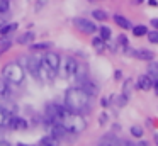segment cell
I'll return each mask as SVG.
<instances>
[{
  "label": "cell",
  "instance_id": "1",
  "mask_svg": "<svg viewBox=\"0 0 158 146\" xmlns=\"http://www.w3.org/2000/svg\"><path fill=\"white\" fill-rule=\"evenodd\" d=\"M65 107L72 112H87L90 109V95L80 87H72L65 92Z\"/></svg>",
  "mask_w": 158,
  "mask_h": 146
},
{
  "label": "cell",
  "instance_id": "2",
  "mask_svg": "<svg viewBox=\"0 0 158 146\" xmlns=\"http://www.w3.org/2000/svg\"><path fill=\"white\" fill-rule=\"evenodd\" d=\"M60 124H63L66 127L68 132H73V134H78V132L85 131L87 127V122L78 112H72V111H66L65 115L60 119Z\"/></svg>",
  "mask_w": 158,
  "mask_h": 146
},
{
  "label": "cell",
  "instance_id": "3",
  "mask_svg": "<svg viewBox=\"0 0 158 146\" xmlns=\"http://www.w3.org/2000/svg\"><path fill=\"white\" fill-rule=\"evenodd\" d=\"M2 77H4L9 83L19 85L24 80V68L19 63H15V61H10V63H7L2 68Z\"/></svg>",
  "mask_w": 158,
  "mask_h": 146
},
{
  "label": "cell",
  "instance_id": "4",
  "mask_svg": "<svg viewBox=\"0 0 158 146\" xmlns=\"http://www.w3.org/2000/svg\"><path fill=\"white\" fill-rule=\"evenodd\" d=\"M56 73L58 71H55L53 68L48 66V63H46L44 60L39 61V70H38V80H44V81H53L56 77Z\"/></svg>",
  "mask_w": 158,
  "mask_h": 146
},
{
  "label": "cell",
  "instance_id": "5",
  "mask_svg": "<svg viewBox=\"0 0 158 146\" xmlns=\"http://www.w3.org/2000/svg\"><path fill=\"white\" fill-rule=\"evenodd\" d=\"M73 26H75L80 32H83V34H94L97 31L95 24L90 22L89 19H83V17H77V19L73 20Z\"/></svg>",
  "mask_w": 158,
  "mask_h": 146
},
{
  "label": "cell",
  "instance_id": "6",
  "mask_svg": "<svg viewBox=\"0 0 158 146\" xmlns=\"http://www.w3.org/2000/svg\"><path fill=\"white\" fill-rule=\"evenodd\" d=\"M61 73H63V78L75 77V75L78 73V63H77V60H73V58H65Z\"/></svg>",
  "mask_w": 158,
  "mask_h": 146
},
{
  "label": "cell",
  "instance_id": "7",
  "mask_svg": "<svg viewBox=\"0 0 158 146\" xmlns=\"http://www.w3.org/2000/svg\"><path fill=\"white\" fill-rule=\"evenodd\" d=\"M78 81H80V85L78 87L82 88V90H85L87 94L90 95V97H94V95H97V92H99V88H97V85L95 83H92V81L89 80V78H78Z\"/></svg>",
  "mask_w": 158,
  "mask_h": 146
},
{
  "label": "cell",
  "instance_id": "8",
  "mask_svg": "<svg viewBox=\"0 0 158 146\" xmlns=\"http://www.w3.org/2000/svg\"><path fill=\"white\" fill-rule=\"evenodd\" d=\"M44 61L48 63V66L49 68H53L55 71H58L60 70V61H61V58H60V54H56V53H53V51H48V53L44 54Z\"/></svg>",
  "mask_w": 158,
  "mask_h": 146
},
{
  "label": "cell",
  "instance_id": "9",
  "mask_svg": "<svg viewBox=\"0 0 158 146\" xmlns=\"http://www.w3.org/2000/svg\"><path fill=\"white\" fill-rule=\"evenodd\" d=\"M12 112L5 107V104H0V127H7L10 124V119H12Z\"/></svg>",
  "mask_w": 158,
  "mask_h": 146
},
{
  "label": "cell",
  "instance_id": "10",
  "mask_svg": "<svg viewBox=\"0 0 158 146\" xmlns=\"http://www.w3.org/2000/svg\"><path fill=\"white\" fill-rule=\"evenodd\" d=\"M138 88L143 92L151 90L153 88V78L150 75H141V77H138Z\"/></svg>",
  "mask_w": 158,
  "mask_h": 146
},
{
  "label": "cell",
  "instance_id": "11",
  "mask_svg": "<svg viewBox=\"0 0 158 146\" xmlns=\"http://www.w3.org/2000/svg\"><path fill=\"white\" fill-rule=\"evenodd\" d=\"M133 56L139 58V60H144V61H151L155 60V53L150 49H146V48H138V49L133 51Z\"/></svg>",
  "mask_w": 158,
  "mask_h": 146
},
{
  "label": "cell",
  "instance_id": "12",
  "mask_svg": "<svg viewBox=\"0 0 158 146\" xmlns=\"http://www.w3.org/2000/svg\"><path fill=\"white\" fill-rule=\"evenodd\" d=\"M9 126H10V127H14V129H26V127H27V122H26L22 117H17V115L14 114Z\"/></svg>",
  "mask_w": 158,
  "mask_h": 146
},
{
  "label": "cell",
  "instance_id": "13",
  "mask_svg": "<svg viewBox=\"0 0 158 146\" xmlns=\"http://www.w3.org/2000/svg\"><path fill=\"white\" fill-rule=\"evenodd\" d=\"M10 95V87H9V81L4 77L0 78V98H7Z\"/></svg>",
  "mask_w": 158,
  "mask_h": 146
},
{
  "label": "cell",
  "instance_id": "14",
  "mask_svg": "<svg viewBox=\"0 0 158 146\" xmlns=\"http://www.w3.org/2000/svg\"><path fill=\"white\" fill-rule=\"evenodd\" d=\"M27 70L31 71V75L34 78H38V70H39V61L36 58H29L27 60Z\"/></svg>",
  "mask_w": 158,
  "mask_h": 146
},
{
  "label": "cell",
  "instance_id": "15",
  "mask_svg": "<svg viewBox=\"0 0 158 146\" xmlns=\"http://www.w3.org/2000/svg\"><path fill=\"white\" fill-rule=\"evenodd\" d=\"M114 22H116L119 27H123V29H126V31H127V29H133V26H131V22L126 19V17H123V15H117V14H116V15H114Z\"/></svg>",
  "mask_w": 158,
  "mask_h": 146
},
{
  "label": "cell",
  "instance_id": "16",
  "mask_svg": "<svg viewBox=\"0 0 158 146\" xmlns=\"http://www.w3.org/2000/svg\"><path fill=\"white\" fill-rule=\"evenodd\" d=\"M12 41L9 39V36H0V53H5L7 49H10Z\"/></svg>",
  "mask_w": 158,
  "mask_h": 146
},
{
  "label": "cell",
  "instance_id": "17",
  "mask_svg": "<svg viewBox=\"0 0 158 146\" xmlns=\"http://www.w3.org/2000/svg\"><path fill=\"white\" fill-rule=\"evenodd\" d=\"M15 29H17V24H4V26L0 27V36H9Z\"/></svg>",
  "mask_w": 158,
  "mask_h": 146
},
{
  "label": "cell",
  "instance_id": "18",
  "mask_svg": "<svg viewBox=\"0 0 158 146\" xmlns=\"http://www.w3.org/2000/svg\"><path fill=\"white\" fill-rule=\"evenodd\" d=\"M148 34V27L146 26H133V36L134 37H143Z\"/></svg>",
  "mask_w": 158,
  "mask_h": 146
},
{
  "label": "cell",
  "instance_id": "19",
  "mask_svg": "<svg viewBox=\"0 0 158 146\" xmlns=\"http://www.w3.org/2000/svg\"><path fill=\"white\" fill-rule=\"evenodd\" d=\"M148 75L151 78H158V61L151 60V63H148Z\"/></svg>",
  "mask_w": 158,
  "mask_h": 146
},
{
  "label": "cell",
  "instance_id": "20",
  "mask_svg": "<svg viewBox=\"0 0 158 146\" xmlns=\"http://www.w3.org/2000/svg\"><path fill=\"white\" fill-rule=\"evenodd\" d=\"M34 34L32 32H24L22 36H19L17 37V43L19 44H29V43H32V39H34Z\"/></svg>",
  "mask_w": 158,
  "mask_h": 146
},
{
  "label": "cell",
  "instance_id": "21",
  "mask_svg": "<svg viewBox=\"0 0 158 146\" xmlns=\"http://www.w3.org/2000/svg\"><path fill=\"white\" fill-rule=\"evenodd\" d=\"M112 102L117 105V107H124V105L127 104V97L124 94H121V95H114L112 97Z\"/></svg>",
  "mask_w": 158,
  "mask_h": 146
},
{
  "label": "cell",
  "instance_id": "22",
  "mask_svg": "<svg viewBox=\"0 0 158 146\" xmlns=\"http://www.w3.org/2000/svg\"><path fill=\"white\" fill-rule=\"evenodd\" d=\"M39 143H41V144H46V146H53V144H58V139H56L53 134H49V136L41 138V139H39Z\"/></svg>",
  "mask_w": 158,
  "mask_h": 146
},
{
  "label": "cell",
  "instance_id": "23",
  "mask_svg": "<svg viewBox=\"0 0 158 146\" xmlns=\"http://www.w3.org/2000/svg\"><path fill=\"white\" fill-rule=\"evenodd\" d=\"M92 17H94L95 20H102V22H104V20H107V17H109V15H107V12H104V10L95 9V10L92 12Z\"/></svg>",
  "mask_w": 158,
  "mask_h": 146
},
{
  "label": "cell",
  "instance_id": "24",
  "mask_svg": "<svg viewBox=\"0 0 158 146\" xmlns=\"http://www.w3.org/2000/svg\"><path fill=\"white\" fill-rule=\"evenodd\" d=\"M131 92H133V80L129 78V80H126V81H124V85H123V94L129 98L131 97Z\"/></svg>",
  "mask_w": 158,
  "mask_h": 146
},
{
  "label": "cell",
  "instance_id": "25",
  "mask_svg": "<svg viewBox=\"0 0 158 146\" xmlns=\"http://www.w3.org/2000/svg\"><path fill=\"white\" fill-rule=\"evenodd\" d=\"M100 143H102V144H117L119 139H117L114 134H107V136H104V138L100 139Z\"/></svg>",
  "mask_w": 158,
  "mask_h": 146
},
{
  "label": "cell",
  "instance_id": "26",
  "mask_svg": "<svg viewBox=\"0 0 158 146\" xmlns=\"http://www.w3.org/2000/svg\"><path fill=\"white\" fill-rule=\"evenodd\" d=\"M99 31H100V37H102L104 41H109V39H110V36H112V31H110V27L102 26Z\"/></svg>",
  "mask_w": 158,
  "mask_h": 146
},
{
  "label": "cell",
  "instance_id": "27",
  "mask_svg": "<svg viewBox=\"0 0 158 146\" xmlns=\"http://www.w3.org/2000/svg\"><path fill=\"white\" fill-rule=\"evenodd\" d=\"M92 44H94V48H95L97 51H102L104 48H106V41H104L100 36H99V37H94V39H92Z\"/></svg>",
  "mask_w": 158,
  "mask_h": 146
},
{
  "label": "cell",
  "instance_id": "28",
  "mask_svg": "<svg viewBox=\"0 0 158 146\" xmlns=\"http://www.w3.org/2000/svg\"><path fill=\"white\" fill-rule=\"evenodd\" d=\"M51 48V43H38V44H31L29 49L32 51H41V49H49Z\"/></svg>",
  "mask_w": 158,
  "mask_h": 146
},
{
  "label": "cell",
  "instance_id": "29",
  "mask_svg": "<svg viewBox=\"0 0 158 146\" xmlns=\"http://www.w3.org/2000/svg\"><path fill=\"white\" fill-rule=\"evenodd\" d=\"M143 134H144V129L141 126H131V136H134V138H143Z\"/></svg>",
  "mask_w": 158,
  "mask_h": 146
},
{
  "label": "cell",
  "instance_id": "30",
  "mask_svg": "<svg viewBox=\"0 0 158 146\" xmlns=\"http://www.w3.org/2000/svg\"><path fill=\"white\" fill-rule=\"evenodd\" d=\"M146 37H148V41H150L151 44H158V29H155V31H148Z\"/></svg>",
  "mask_w": 158,
  "mask_h": 146
},
{
  "label": "cell",
  "instance_id": "31",
  "mask_svg": "<svg viewBox=\"0 0 158 146\" xmlns=\"http://www.w3.org/2000/svg\"><path fill=\"white\" fill-rule=\"evenodd\" d=\"M10 5H9V0H0V14H5L9 12Z\"/></svg>",
  "mask_w": 158,
  "mask_h": 146
},
{
  "label": "cell",
  "instance_id": "32",
  "mask_svg": "<svg viewBox=\"0 0 158 146\" xmlns=\"http://www.w3.org/2000/svg\"><path fill=\"white\" fill-rule=\"evenodd\" d=\"M117 46H124V48L127 46V39H126V36H124V34H121V36L117 37Z\"/></svg>",
  "mask_w": 158,
  "mask_h": 146
},
{
  "label": "cell",
  "instance_id": "33",
  "mask_svg": "<svg viewBox=\"0 0 158 146\" xmlns=\"http://www.w3.org/2000/svg\"><path fill=\"white\" fill-rule=\"evenodd\" d=\"M107 117H109V115H107L106 112H102V114L99 115V124H100V126H104V124L107 122Z\"/></svg>",
  "mask_w": 158,
  "mask_h": 146
},
{
  "label": "cell",
  "instance_id": "34",
  "mask_svg": "<svg viewBox=\"0 0 158 146\" xmlns=\"http://www.w3.org/2000/svg\"><path fill=\"white\" fill-rule=\"evenodd\" d=\"M114 80H123V71H121V70L114 71Z\"/></svg>",
  "mask_w": 158,
  "mask_h": 146
},
{
  "label": "cell",
  "instance_id": "35",
  "mask_svg": "<svg viewBox=\"0 0 158 146\" xmlns=\"http://www.w3.org/2000/svg\"><path fill=\"white\" fill-rule=\"evenodd\" d=\"M150 24L155 27V29H158V17H155V19H151V20H150Z\"/></svg>",
  "mask_w": 158,
  "mask_h": 146
},
{
  "label": "cell",
  "instance_id": "36",
  "mask_svg": "<svg viewBox=\"0 0 158 146\" xmlns=\"http://www.w3.org/2000/svg\"><path fill=\"white\" fill-rule=\"evenodd\" d=\"M100 105H102V107H107V105H109V98H102V100H100Z\"/></svg>",
  "mask_w": 158,
  "mask_h": 146
},
{
  "label": "cell",
  "instance_id": "37",
  "mask_svg": "<svg viewBox=\"0 0 158 146\" xmlns=\"http://www.w3.org/2000/svg\"><path fill=\"white\" fill-rule=\"evenodd\" d=\"M153 88H155V94L158 95V78H156V81H153Z\"/></svg>",
  "mask_w": 158,
  "mask_h": 146
},
{
  "label": "cell",
  "instance_id": "38",
  "mask_svg": "<svg viewBox=\"0 0 158 146\" xmlns=\"http://www.w3.org/2000/svg\"><path fill=\"white\" fill-rule=\"evenodd\" d=\"M148 3H150V5H158V2H156V0H148Z\"/></svg>",
  "mask_w": 158,
  "mask_h": 146
},
{
  "label": "cell",
  "instance_id": "39",
  "mask_svg": "<svg viewBox=\"0 0 158 146\" xmlns=\"http://www.w3.org/2000/svg\"><path fill=\"white\" fill-rule=\"evenodd\" d=\"M4 24H5V19H4V17H2V14H0V27L4 26Z\"/></svg>",
  "mask_w": 158,
  "mask_h": 146
},
{
  "label": "cell",
  "instance_id": "40",
  "mask_svg": "<svg viewBox=\"0 0 158 146\" xmlns=\"http://www.w3.org/2000/svg\"><path fill=\"white\" fill-rule=\"evenodd\" d=\"M112 129H114V131H119L121 126H119V124H114V126H112Z\"/></svg>",
  "mask_w": 158,
  "mask_h": 146
},
{
  "label": "cell",
  "instance_id": "41",
  "mask_svg": "<svg viewBox=\"0 0 158 146\" xmlns=\"http://www.w3.org/2000/svg\"><path fill=\"white\" fill-rule=\"evenodd\" d=\"M153 138H155V141L158 143V131H156V132H155V134H153Z\"/></svg>",
  "mask_w": 158,
  "mask_h": 146
},
{
  "label": "cell",
  "instance_id": "42",
  "mask_svg": "<svg viewBox=\"0 0 158 146\" xmlns=\"http://www.w3.org/2000/svg\"><path fill=\"white\" fill-rule=\"evenodd\" d=\"M141 2H144V0H133V3H141Z\"/></svg>",
  "mask_w": 158,
  "mask_h": 146
},
{
  "label": "cell",
  "instance_id": "43",
  "mask_svg": "<svg viewBox=\"0 0 158 146\" xmlns=\"http://www.w3.org/2000/svg\"><path fill=\"white\" fill-rule=\"evenodd\" d=\"M0 54H2V53H0Z\"/></svg>",
  "mask_w": 158,
  "mask_h": 146
}]
</instances>
